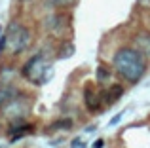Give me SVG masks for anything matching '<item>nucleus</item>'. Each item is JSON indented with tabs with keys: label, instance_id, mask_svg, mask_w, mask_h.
Here are the masks:
<instances>
[{
	"label": "nucleus",
	"instance_id": "f8f14e48",
	"mask_svg": "<svg viewBox=\"0 0 150 148\" xmlns=\"http://www.w3.org/2000/svg\"><path fill=\"white\" fill-rule=\"evenodd\" d=\"M72 127V120L65 118V120H59V122H55L53 125H51V129H70Z\"/></svg>",
	"mask_w": 150,
	"mask_h": 148
},
{
	"label": "nucleus",
	"instance_id": "aec40b11",
	"mask_svg": "<svg viewBox=\"0 0 150 148\" xmlns=\"http://www.w3.org/2000/svg\"><path fill=\"white\" fill-rule=\"evenodd\" d=\"M84 148H86V146H84Z\"/></svg>",
	"mask_w": 150,
	"mask_h": 148
},
{
	"label": "nucleus",
	"instance_id": "6e6552de",
	"mask_svg": "<svg viewBox=\"0 0 150 148\" xmlns=\"http://www.w3.org/2000/svg\"><path fill=\"white\" fill-rule=\"evenodd\" d=\"M33 131V125L29 123H23V122H15L13 125L10 127V141H19L21 137H25L27 133Z\"/></svg>",
	"mask_w": 150,
	"mask_h": 148
},
{
	"label": "nucleus",
	"instance_id": "6ab92c4d",
	"mask_svg": "<svg viewBox=\"0 0 150 148\" xmlns=\"http://www.w3.org/2000/svg\"><path fill=\"white\" fill-rule=\"evenodd\" d=\"M23 2H29V0H23Z\"/></svg>",
	"mask_w": 150,
	"mask_h": 148
},
{
	"label": "nucleus",
	"instance_id": "39448f33",
	"mask_svg": "<svg viewBox=\"0 0 150 148\" xmlns=\"http://www.w3.org/2000/svg\"><path fill=\"white\" fill-rule=\"evenodd\" d=\"M19 89L17 87H13V85H10V84H2L0 85V110L2 108H6L10 103H13L15 99L19 97Z\"/></svg>",
	"mask_w": 150,
	"mask_h": 148
},
{
	"label": "nucleus",
	"instance_id": "1a4fd4ad",
	"mask_svg": "<svg viewBox=\"0 0 150 148\" xmlns=\"http://www.w3.org/2000/svg\"><path fill=\"white\" fill-rule=\"evenodd\" d=\"M122 93H124V87H122L120 84H114V85H110L108 89H105V91H101L103 103H108V104H112L114 101H118V99L122 97Z\"/></svg>",
	"mask_w": 150,
	"mask_h": 148
},
{
	"label": "nucleus",
	"instance_id": "9d476101",
	"mask_svg": "<svg viewBox=\"0 0 150 148\" xmlns=\"http://www.w3.org/2000/svg\"><path fill=\"white\" fill-rule=\"evenodd\" d=\"M95 76H97V82L99 84H106V82L110 80V68L106 67V65H99L95 70Z\"/></svg>",
	"mask_w": 150,
	"mask_h": 148
},
{
	"label": "nucleus",
	"instance_id": "7ed1b4c3",
	"mask_svg": "<svg viewBox=\"0 0 150 148\" xmlns=\"http://www.w3.org/2000/svg\"><path fill=\"white\" fill-rule=\"evenodd\" d=\"M48 68H50V61L48 57L44 55V53H36V55H33L29 61L25 63V67H23V76L27 78V80L34 82V84H44V82H48Z\"/></svg>",
	"mask_w": 150,
	"mask_h": 148
},
{
	"label": "nucleus",
	"instance_id": "0eeeda50",
	"mask_svg": "<svg viewBox=\"0 0 150 148\" xmlns=\"http://www.w3.org/2000/svg\"><path fill=\"white\" fill-rule=\"evenodd\" d=\"M84 99H86V106H88L89 110H97V108H99L101 104H103V97H101V93L93 91L91 85H88V87H86Z\"/></svg>",
	"mask_w": 150,
	"mask_h": 148
},
{
	"label": "nucleus",
	"instance_id": "f03ea898",
	"mask_svg": "<svg viewBox=\"0 0 150 148\" xmlns=\"http://www.w3.org/2000/svg\"><path fill=\"white\" fill-rule=\"evenodd\" d=\"M4 36H6V48L10 49L11 55L23 53L27 49V46H29V42H30L29 29L23 27L21 23H10V27H8Z\"/></svg>",
	"mask_w": 150,
	"mask_h": 148
},
{
	"label": "nucleus",
	"instance_id": "423d86ee",
	"mask_svg": "<svg viewBox=\"0 0 150 148\" xmlns=\"http://www.w3.org/2000/svg\"><path fill=\"white\" fill-rule=\"evenodd\" d=\"M135 49L143 57H150V32H141L135 36Z\"/></svg>",
	"mask_w": 150,
	"mask_h": 148
},
{
	"label": "nucleus",
	"instance_id": "9b49d317",
	"mask_svg": "<svg viewBox=\"0 0 150 148\" xmlns=\"http://www.w3.org/2000/svg\"><path fill=\"white\" fill-rule=\"evenodd\" d=\"M74 53V46L70 44H65V46H61V49H59V59H67V57H70Z\"/></svg>",
	"mask_w": 150,
	"mask_h": 148
},
{
	"label": "nucleus",
	"instance_id": "f257e3e1",
	"mask_svg": "<svg viewBox=\"0 0 150 148\" xmlns=\"http://www.w3.org/2000/svg\"><path fill=\"white\" fill-rule=\"evenodd\" d=\"M114 68L122 78H125L127 82L135 84L146 72V63L144 57L137 51L135 48H122L120 51L114 55Z\"/></svg>",
	"mask_w": 150,
	"mask_h": 148
},
{
	"label": "nucleus",
	"instance_id": "ddd939ff",
	"mask_svg": "<svg viewBox=\"0 0 150 148\" xmlns=\"http://www.w3.org/2000/svg\"><path fill=\"white\" fill-rule=\"evenodd\" d=\"M124 116H125V110H122V112H118L116 116H112V118H110V122H108V125L110 127H116L118 123L122 122V120H124Z\"/></svg>",
	"mask_w": 150,
	"mask_h": 148
},
{
	"label": "nucleus",
	"instance_id": "20e7f679",
	"mask_svg": "<svg viewBox=\"0 0 150 148\" xmlns=\"http://www.w3.org/2000/svg\"><path fill=\"white\" fill-rule=\"evenodd\" d=\"M27 114H29V101H27L25 97H21V95H19L13 103H10L6 108H4V116L13 123L21 122Z\"/></svg>",
	"mask_w": 150,
	"mask_h": 148
},
{
	"label": "nucleus",
	"instance_id": "2eb2a0df",
	"mask_svg": "<svg viewBox=\"0 0 150 148\" xmlns=\"http://www.w3.org/2000/svg\"><path fill=\"white\" fill-rule=\"evenodd\" d=\"M72 148H84V141H82V139H74V141H72Z\"/></svg>",
	"mask_w": 150,
	"mask_h": 148
},
{
	"label": "nucleus",
	"instance_id": "4468645a",
	"mask_svg": "<svg viewBox=\"0 0 150 148\" xmlns=\"http://www.w3.org/2000/svg\"><path fill=\"white\" fill-rule=\"evenodd\" d=\"M53 6H72L76 0H50Z\"/></svg>",
	"mask_w": 150,
	"mask_h": 148
},
{
	"label": "nucleus",
	"instance_id": "dca6fc26",
	"mask_svg": "<svg viewBox=\"0 0 150 148\" xmlns=\"http://www.w3.org/2000/svg\"><path fill=\"white\" fill-rule=\"evenodd\" d=\"M6 51V36H2L0 38V55Z\"/></svg>",
	"mask_w": 150,
	"mask_h": 148
},
{
	"label": "nucleus",
	"instance_id": "a211bd4d",
	"mask_svg": "<svg viewBox=\"0 0 150 148\" xmlns=\"http://www.w3.org/2000/svg\"><path fill=\"white\" fill-rule=\"evenodd\" d=\"M139 4H141V6H146V8H150V0H139Z\"/></svg>",
	"mask_w": 150,
	"mask_h": 148
},
{
	"label": "nucleus",
	"instance_id": "f3484780",
	"mask_svg": "<svg viewBox=\"0 0 150 148\" xmlns=\"http://www.w3.org/2000/svg\"><path fill=\"white\" fill-rule=\"evenodd\" d=\"M103 144H105V142H103V139H99V141L93 144V148H103Z\"/></svg>",
	"mask_w": 150,
	"mask_h": 148
}]
</instances>
